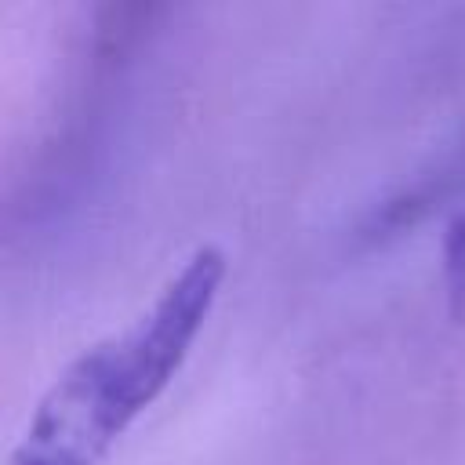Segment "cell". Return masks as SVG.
I'll use <instances>...</instances> for the list:
<instances>
[{"label": "cell", "mask_w": 465, "mask_h": 465, "mask_svg": "<svg viewBox=\"0 0 465 465\" xmlns=\"http://www.w3.org/2000/svg\"><path fill=\"white\" fill-rule=\"evenodd\" d=\"M225 280V254L196 247L145 312L84 349L40 396L7 465H98L171 385Z\"/></svg>", "instance_id": "obj_1"}]
</instances>
